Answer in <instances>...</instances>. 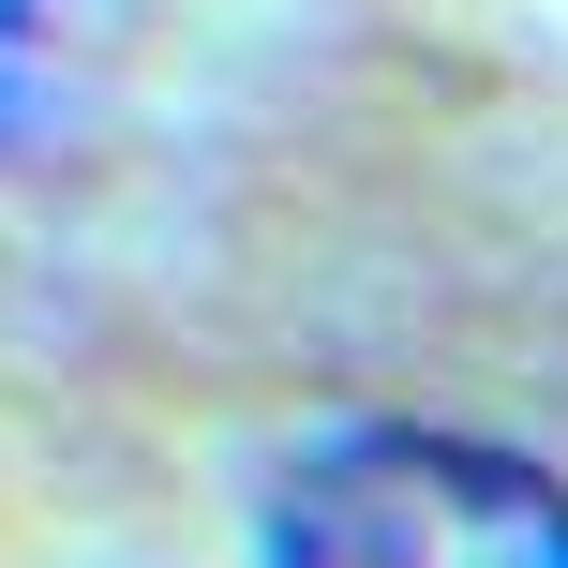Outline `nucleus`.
<instances>
[{"instance_id": "f257e3e1", "label": "nucleus", "mask_w": 568, "mask_h": 568, "mask_svg": "<svg viewBox=\"0 0 568 568\" xmlns=\"http://www.w3.org/2000/svg\"><path fill=\"white\" fill-rule=\"evenodd\" d=\"M270 554H329V568H404V554H568V494L524 449H479V434H329V449L284 479Z\"/></svg>"}, {"instance_id": "f03ea898", "label": "nucleus", "mask_w": 568, "mask_h": 568, "mask_svg": "<svg viewBox=\"0 0 568 568\" xmlns=\"http://www.w3.org/2000/svg\"><path fill=\"white\" fill-rule=\"evenodd\" d=\"M30 16H45V0H0V105H16V75H30Z\"/></svg>"}]
</instances>
